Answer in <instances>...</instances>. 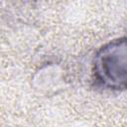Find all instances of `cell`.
Returning a JSON list of instances; mask_svg holds the SVG:
<instances>
[{"label": "cell", "instance_id": "6da1fadb", "mask_svg": "<svg viewBox=\"0 0 127 127\" xmlns=\"http://www.w3.org/2000/svg\"><path fill=\"white\" fill-rule=\"evenodd\" d=\"M92 65L96 85L108 90H127V36L102 46Z\"/></svg>", "mask_w": 127, "mask_h": 127}]
</instances>
